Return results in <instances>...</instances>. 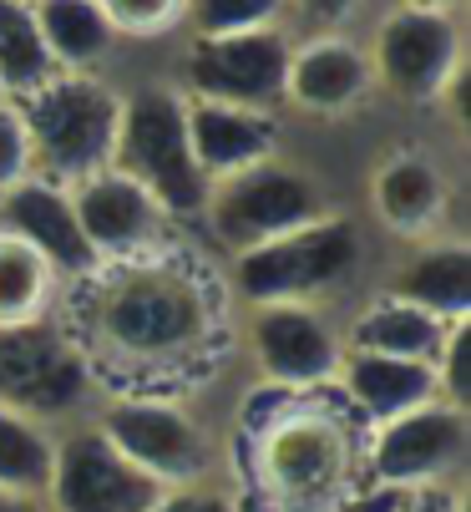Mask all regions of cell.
Segmentation results:
<instances>
[{
	"mask_svg": "<svg viewBox=\"0 0 471 512\" xmlns=\"http://www.w3.org/2000/svg\"><path fill=\"white\" fill-rule=\"evenodd\" d=\"M451 325H441L436 315L396 300V295H380L375 305H365V315L355 320V350H370V355H401V360H426L436 365L441 360V345H446Z\"/></svg>",
	"mask_w": 471,
	"mask_h": 512,
	"instance_id": "obj_20",
	"label": "cell"
},
{
	"mask_svg": "<svg viewBox=\"0 0 471 512\" xmlns=\"http://www.w3.org/2000/svg\"><path fill=\"white\" fill-rule=\"evenodd\" d=\"M97 431L157 487H193L208 472V436L168 401L122 396L102 411Z\"/></svg>",
	"mask_w": 471,
	"mask_h": 512,
	"instance_id": "obj_7",
	"label": "cell"
},
{
	"mask_svg": "<svg viewBox=\"0 0 471 512\" xmlns=\"http://www.w3.org/2000/svg\"><path fill=\"white\" fill-rule=\"evenodd\" d=\"M360 259V239L345 218H314V224L249 244L233 259V295L244 305H304L335 289Z\"/></svg>",
	"mask_w": 471,
	"mask_h": 512,
	"instance_id": "obj_4",
	"label": "cell"
},
{
	"mask_svg": "<svg viewBox=\"0 0 471 512\" xmlns=\"http://www.w3.org/2000/svg\"><path fill=\"white\" fill-rule=\"evenodd\" d=\"M208 208H213V229L239 249L294 234V229L314 224V218H325V198L314 188V178H304L299 168H284L274 158L223 178V188L208 193Z\"/></svg>",
	"mask_w": 471,
	"mask_h": 512,
	"instance_id": "obj_6",
	"label": "cell"
},
{
	"mask_svg": "<svg viewBox=\"0 0 471 512\" xmlns=\"http://www.w3.org/2000/svg\"><path fill=\"white\" fill-rule=\"evenodd\" d=\"M208 300L193 274L173 264H132L97 300V335L112 355L132 365H168L203 345Z\"/></svg>",
	"mask_w": 471,
	"mask_h": 512,
	"instance_id": "obj_1",
	"label": "cell"
},
{
	"mask_svg": "<svg viewBox=\"0 0 471 512\" xmlns=\"http://www.w3.org/2000/svg\"><path fill=\"white\" fill-rule=\"evenodd\" d=\"M46 295H51V264L31 244L0 234V325L46 320Z\"/></svg>",
	"mask_w": 471,
	"mask_h": 512,
	"instance_id": "obj_23",
	"label": "cell"
},
{
	"mask_svg": "<svg viewBox=\"0 0 471 512\" xmlns=\"http://www.w3.org/2000/svg\"><path fill=\"white\" fill-rule=\"evenodd\" d=\"M411 6H421V11H446L451 0H411Z\"/></svg>",
	"mask_w": 471,
	"mask_h": 512,
	"instance_id": "obj_33",
	"label": "cell"
},
{
	"mask_svg": "<svg viewBox=\"0 0 471 512\" xmlns=\"http://www.w3.org/2000/svg\"><path fill=\"white\" fill-rule=\"evenodd\" d=\"M31 178V142H26V127H21V112L16 107H0V193L11 183Z\"/></svg>",
	"mask_w": 471,
	"mask_h": 512,
	"instance_id": "obj_27",
	"label": "cell"
},
{
	"mask_svg": "<svg viewBox=\"0 0 471 512\" xmlns=\"http://www.w3.org/2000/svg\"><path fill=\"white\" fill-rule=\"evenodd\" d=\"M71 213L76 224H82L87 244L102 254H132L142 244H152L157 234H163V208H157V198L127 178L122 168H102L92 178H82L71 188Z\"/></svg>",
	"mask_w": 471,
	"mask_h": 512,
	"instance_id": "obj_14",
	"label": "cell"
},
{
	"mask_svg": "<svg viewBox=\"0 0 471 512\" xmlns=\"http://www.w3.org/2000/svg\"><path fill=\"white\" fill-rule=\"evenodd\" d=\"M87 360L51 320L0 325V406L26 411L36 421L66 416L87 401Z\"/></svg>",
	"mask_w": 471,
	"mask_h": 512,
	"instance_id": "obj_5",
	"label": "cell"
},
{
	"mask_svg": "<svg viewBox=\"0 0 471 512\" xmlns=\"http://www.w3.org/2000/svg\"><path fill=\"white\" fill-rule=\"evenodd\" d=\"M0 234L31 244L51 264V274L97 269V249L87 244L82 224H76L71 193H61L51 178H21L0 193Z\"/></svg>",
	"mask_w": 471,
	"mask_h": 512,
	"instance_id": "obj_12",
	"label": "cell"
},
{
	"mask_svg": "<svg viewBox=\"0 0 471 512\" xmlns=\"http://www.w3.org/2000/svg\"><path fill=\"white\" fill-rule=\"evenodd\" d=\"M147 512H233L223 497L203 492V487H168Z\"/></svg>",
	"mask_w": 471,
	"mask_h": 512,
	"instance_id": "obj_28",
	"label": "cell"
},
{
	"mask_svg": "<svg viewBox=\"0 0 471 512\" xmlns=\"http://www.w3.org/2000/svg\"><path fill=\"white\" fill-rule=\"evenodd\" d=\"M289 46L279 31H233V36H198L188 51V82L198 102H228V107H269L284 97Z\"/></svg>",
	"mask_w": 471,
	"mask_h": 512,
	"instance_id": "obj_9",
	"label": "cell"
},
{
	"mask_svg": "<svg viewBox=\"0 0 471 512\" xmlns=\"http://www.w3.org/2000/svg\"><path fill=\"white\" fill-rule=\"evenodd\" d=\"M31 16L51 61H71V66H92L117 36L97 0H36Z\"/></svg>",
	"mask_w": 471,
	"mask_h": 512,
	"instance_id": "obj_21",
	"label": "cell"
},
{
	"mask_svg": "<svg viewBox=\"0 0 471 512\" xmlns=\"http://www.w3.org/2000/svg\"><path fill=\"white\" fill-rule=\"evenodd\" d=\"M112 168L137 178L163 213H203L213 183L203 178L193 148H188V107L168 87H142L122 102L117 117V148Z\"/></svg>",
	"mask_w": 471,
	"mask_h": 512,
	"instance_id": "obj_3",
	"label": "cell"
},
{
	"mask_svg": "<svg viewBox=\"0 0 471 512\" xmlns=\"http://www.w3.org/2000/svg\"><path fill=\"white\" fill-rule=\"evenodd\" d=\"M284 0H188L198 36H233V31H259L279 16Z\"/></svg>",
	"mask_w": 471,
	"mask_h": 512,
	"instance_id": "obj_25",
	"label": "cell"
},
{
	"mask_svg": "<svg viewBox=\"0 0 471 512\" xmlns=\"http://www.w3.org/2000/svg\"><path fill=\"white\" fill-rule=\"evenodd\" d=\"M466 436H471L466 406L436 396V401H426V406H416L396 421H380V436L370 447V467H375L380 487L421 492L466 457Z\"/></svg>",
	"mask_w": 471,
	"mask_h": 512,
	"instance_id": "obj_10",
	"label": "cell"
},
{
	"mask_svg": "<svg viewBox=\"0 0 471 512\" xmlns=\"http://www.w3.org/2000/svg\"><path fill=\"white\" fill-rule=\"evenodd\" d=\"M16 112H21V127L31 142V163H41L51 183H82V178L112 168L122 97L107 92L102 82L46 77L41 87L26 92V102Z\"/></svg>",
	"mask_w": 471,
	"mask_h": 512,
	"instance_id": "obj_2",
	"label": "cell"
},
{
	"mask_svg": "<svg viewBox=\"0 0 471 512\" xmlns=\"http://www.w3.org/2000/svg\"><path fill=\"white\" fill-rule=\"evenodd\" d=\"M249 350L259 371L279 386H320L340 371V345L330 325L304 305H264L249 320Z\"/></svg>",
	"mask_w": 471,
	"mask_h": 512,
	"instance_id": "obj_13",
	"label": "cell"
},
{
	"mask_svg": "<svg viewBox=\"0 0 471 512\" xmlns=\"http://www.w3.org/2000/svg\"><path fill=\"white\" fill-rule=\"evenodd\" d=\"M163 492L168 487H157L147 472H137L92 426L56 447L51 482L41 497L51 502V512H147Z\"/></svg>",
	"mask_w": 471,
	"mask_h": 512,
	"instance_id": "obj_8",
	"label": "cell"
},
{
	"mask_svg": "<svg viewBox=\"0 0 471 512\" xmlns=\"http://www.w3.org/2000/svg\"><path fill=\"white\" fill-rule=\"evenodd\" d=\"M51 457H56V442L36 416L0 406V492L41 497L51 482Z\"/></svg>",
	"mask_w": 471,
	"mask_h": 512,
	"instance_id": "obj_22",
	"label": "cell"
},
{
	"mask_svg": "<svg viewBox=\"0 0 471 512\" xmlns=\"http://www.w3.org/2000/svg\"><path fill=\"white\" fill-rule=\"evenodd\" d=\"M355 6H360V0H299V11L314 16V21H325V26H330V21H345Z\"/></svg>",
	"mask_w": 471,
	"mask_h": 512,
	"instance_id": "obj_30",
	"label": "cell"
},
{
	"mask_svg": "<svg viewBox=\"0 0 471 512\" xmlns=\"http://www.w3.org/2000/svg\"><path fill=\"white\" fill-rule=\"evenodd\" d=\"M375 218L396 234H431V224L446 208V178L426 158H396L370 183Z\"/></svg>",
	"mask_w": 471,
	"mask_h": 512,
	"instance_id": "obj_19",
	"label": "cell"
},
{
	"mask_svg": "<svg viewBox=\"0 0 471 512\" xmlns=\"http://www.w3.org/2000/svg\"><path fill=\"white\" fill-rule=\"evenodd\" d=\"M401 512H456L446 497H436V492H411L406 502H401Z\"/></svg>",
	"mask_w": 471,
	"mask_h": 512,
	"instance_id": "obj_31",
	"label": "cell"
},
{
	"mask_svg": "<svg viewBox=\"0 0 471 512\" xmlns=\"http://www.w3.org/2000/svg\"><path fill=\"white\" fill-rule=\"evenodd\" d=\"M0 512H46L41 497H21V492H0Z\"/></svg>",
	"mask_w": 471,
	"mask_h": 512,
	"instance_id": "obj_32",
	"label": "cell"
},
{
	"mask_svg": "<svg viewBox=\"0 0 471 512\" xmlns=\"http://www.w3.org/2000/svg\"><path fill=\"white\" fill-rule=\"evenodd\" d=\"M274 117L254 107H228V102H198L188 107V148L203 168V178H233L274 153Z\"/></svg>",
	"mask_w": 471,
	"mask_h": 512,
	"instance_id": "obj_15",
	"label": "cell"
},
{
	"mask_svg": "<svg viewBox=\"0 0 471 512\" xmlns=\"http://www.w3.org/2000/svg\"><path fill=\"white\" fill-rule=\"evenodd\" d=\"M456 51L461 41L446 11L406 6L396 16H385L370 71H380V82L396 87L401 97H436L456 77Z\"/></svg>",
	"mask_w": 471,
	"mask_h": 512,
	"instance_id": "obj_11",
	"label": "cell"
},
{
	"mask_svg": "<svg viewBox=\"0 0 471 512\" xmlns=\"http://www.w3.org/2000/svg\"><path fill=\"white\" fill-rule=\"evenodd\" d=\"M51 77V51L36 31L26 0H0V82L11 92H31Z\"/></svg>",
	"mask_w": 471,
	"mask_h": 512,
	"instance_id": "obj_24",
	"label": "cell"
},
{
	"mask_svg": "<svg viewBox=\"0 0 471 512\" xmlns=\"http://www.w3.org/2000/svg\"><path fill=\"white\" fill-rule=\"evenodd\" d=\"M97 6L112 21V31L127 36H157L183 16V0H97Z\"/></svg>",
	"mask_w": 471,
	"mask_h": 512,
	"instance_id": "obj_26",
	"label": "cell"
},
{
	"mask_svg": "<svg viewBox=\"0 0 471 512\" xmlns=\"http://www.w3.org/2000/svg\"><path fill=\"white\" fill-rule=\"evenodd\" d=\"M385 295H396L426 315H436L441 325H461L471 320V249L466 244H421L401 274L390 279Z\"/></svg>",
	"mask_w": 471,
	"mask_h": 512,
	"instance_id": "obj_16",
	"label": "cell"
},
{
	"mask_svg": "<svg viewBox=\"0 0 471 512\" xmlns=\"http://www.w3.org/2000/svg\"><path fill=\"white\" fill-rule=\"evenodd\" d=\"M345 386L355 396V406L375 421H396L426 401L441 396V376L426 360H401V355H370V350H350L345 360Z\"/></svg>",
	"mask_w": 471,
	"mask_h": 512,
	"instance_id": "obj_17",
	"label": "cell"
},
{
	"mask_svg": "<svg viewBox=\"0 0 471 512\" xmlns=\"http://www.w3.org/2000/svg\"><path fill=\"white\" fill-rule=\"evenodd\" d=\"M406 497L411 492H401V487H375V492H365V497H355V502H345L335 512H401Z\"/></svg>",
	"mask_w": 471,
	"mask_h": 512,
	"instance_id": "obj_29",
	"label": "cell"
},
{
	"mask_svg": "<svg viewBox=\"0 0 471 512\" xmlns=\"http://www.w3.org/2000/svg\"><path fill=\"white\" fill-rule=\"evenodd\" d=\"M370 87V61L350 41H314L289 56L284 92L309 112H345Z\"/></svg>",
	"mask_w": 471,
	"mask_h": 512,
	"instance_id": "obj_18",
	"label": "cell"
}]
</instances>
